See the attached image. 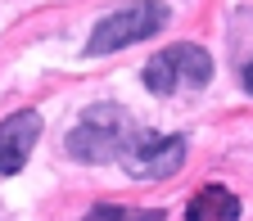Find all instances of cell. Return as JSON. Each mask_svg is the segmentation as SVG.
Wrapping results in <instances>:
<instances>
[{
	"mask_svg": "<svg viewBox=\"0 0 253 221\" xmlns=\"http://www.w3.org/2000/svg\"><path fill=\"white\" fill-rule=\"evenodd\" d=\"M131 136H136V126L118 104H90L86 117L63 136V149H68V158H77V163L104 167V163H118L122 158V149L131 145Z\"/></svg>",
	"mask_w": 253,
	"mask_h": 221,
	"instance_id": "cell-1",
	"label": "cell"
},
{
	"mask_svg": "<svg viewBox=\"0 0 253 221\" xmlns=\"http://www.w3.org/2000/svg\"><path fill=\"white\" fill-rule=\"evenodd\" d=\"M168 23V5L163 0H131L113 14H104L100 23L90 27V41H86V54L100 59V54H113V50H126L145 37H158Z\"/></svg>",
	"mask_w": 253,
	"mask_h": 221,
	"instance_id": "cell-2",
	"label": "cell"
},
{
	"mask_svg": "<svg viewBox=\"0 0 253 221\" xmlns=\"http://www.w3.org/2000/svg\"><path fill=\"white\" fill-rule=\"evenodd\" d=\"M118 163L126 167V176H131V181H168V176H176L181 163H185V136L136 131Z\"/></svg>",
	"mask_w": 253,
	"mask_h": 221,
	"instance_id": "cell-3",
	"label": "cell"
},
{
	"mask_svg": "<svg viewBox=\"0 0 253 221\" xmlns=\"http://www.w3.org/2000/svg\"><path fill=\"white\" fill-rule=\"evenodd\" d=\"M37 140H41V113L37 109H18L0 122V176H18Z\"/></svg>",
	"mask_w": 253,
	"mask_h": 221,
	"instance_id": "cell-4",
	"label": "cell"
},
{
	"mask_svg": "<svg viewBox=\"0 0 253 221\" xmlns=\"http://www.w3.org/2000/svg\"><path fill=\"white\" fill-rule=\"evenodd\" d=\"M163 59H168V68H172L176 90H181V86H185V90H199V86H208V81H212V54H208L204 45L181 41V45H168V50H163Z\"/></svg>",
	"mask_w": 253,
	"mask_h": 221,
	"instance_id": "cell-5",
	"label": "cell"
},
{
	"mask_svg": "<svg viewBox=\"0 0 253 221\" xmlns=\"http://www.w3.org/2000/svg\"><path fill=\"white\" fill-rule=\"evenodd\" d=\"M235 217H240V199L226 185H204L185 203V221H235Z\"/></svg>",
	"mask_w": 253,
	"mask_h": 221,
	"instance_id": "cell-6",
	"label": "cell"
},
{
	"mask_svg": "<svg viewBox=\"0 0 253 221\" xmlns=\"http://www.w3.org/2000/svg\"><path fill=\"white\" fill-rule=\"evenodd\" d=\"M140 81L154 90V95H172L176 90V81H172V68H168V59H163V50H158L149 63H145V73H140Z\"/></svg>",
	"mask_w": 253,
	"mask_h": 221,
	"instance_id": "cell-7",
	"label": "cell"
},
{
	"mask_svg": "<svg viewBox=\"0 0 253 221\" xmlns=\"http://www.w3.org/2000/svg\"><path fill=\"white\" fill-rule=\"evenodd\" d=\"M244 90L253 95V63H244Z\"/></svg>",
	"mask_w": 253,
	"mask_h": 221,
	"instance_id": "cell-8",
	"label": "cell"
}]
</instances>
